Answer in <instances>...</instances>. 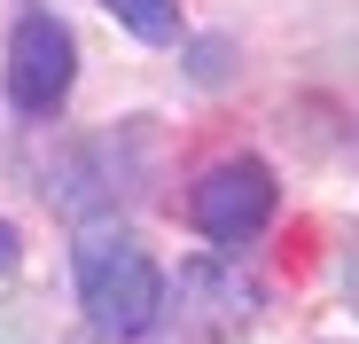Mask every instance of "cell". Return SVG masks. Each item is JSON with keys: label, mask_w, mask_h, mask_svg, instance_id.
I'll use <instances>...</instances> for the list:
<instances>
[{"label": "cell", "mask_w": 359, "mask_h": 344, "mask_svg": "<svg viewBox=\"0 0 359 344\" xmlns=\"http://www.w3.org/2000/svg\"><path fill=\"white\" fill-rule=\"evenodd\" d=\"M79 305H86V329L102 344H133L156 329L164 274L133 235H86L79 243Z\"/></svg>", "instance_id": "obj_1"}, {"label": "cell", "mask_w": 359, "mask_h": 344, "mask_svg": "<svg viewBox=\"0 0 359 344\" xmlns=\"http://www.w3.org/2000/svg\"><path fill=\"white\" fill-rule=\"evenodd\" d=\"M71 86H79V47H71V32L55 24V16H16V32H8V102L24 110V118H55V110L71 102Z\"/></svg>", "instance_id": "obj_4"}, {"label": "cell", "mask_w": 359, "mask_h": 344, "mask_svg": "<svg viewBox=\"0 0 359 344\" xmlns=\"http://www.w3.org/2000/svg\"><path fill=\"white\" fill-rule=\"evenodd\" d=\"M16 251H24V243H16V227L0 219V274H16Z\"/></svg>", "instance_id": "obj_6"}, {"label": "cell", "mask_w": 359, "mask_h": 344, "mask_svg": "<svg viewBox=\"0 0 359 344\" xmlns=\"http://www.w3.org/2000/svg\"><path fill=\"white\" fill-rule=\"evenodd\" d=\"M102 8L126 24L133 39H149V47H172L180 39V0H102Z\"/></svg>", "instance_id": "obj_5"}, {"label": "cell", "mask_w": 359, "mask_h": 344, "mask_svg": "<svg viewBox=\"0 0 359 344\" xmlns=\"http://www.w3.org/2000/svg\"><path fill=\"white\" fill-rule=\"evenodd\" d=\"M258 321V282L226 258H188L156 305V344H234Z\"/></svg>", "instance_id": "obj_2"}, {"label": "cell", "mask_w": 359, "mask_h": 344, "mask_svg": "<svg viewBox=\"0 0 359 344\" xmlns=\"http://www.w3.org/2000/svg\"><path fill=\"white\" fill-rule=\"evenodd\" d=\"M273 204H281L273 164H258V157H226V164H211L203 180L188 188V227H196L203 243H250L258 227L273 219Z\"/></svg>", "instance_id": "obj_3"}, {"label": "cell", "mask_w": 359, "mask_h": 344, "mask_svg": "<svg viewBox=\"0 0 359 344\" xmlns=\"http://www.w3.org/2000/svg\"><path fill=\"white\" fill-rule=\"evenodd\" d=\"M344 290H351V313H359V251H351V266H344Z\"/></svg>", "instance_id": "obj_7"}]
</instances>
